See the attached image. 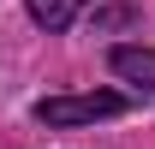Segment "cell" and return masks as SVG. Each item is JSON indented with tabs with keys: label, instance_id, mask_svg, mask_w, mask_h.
Here are the masks:
<instances>
[{
	"label": "cell",
	"instance_id": "cell-1",
	"mask_svg": "<svg viewBox=\"0 0 155 149\" xmlns=\"http://www.w3.org/2000/svg\"><path fill=\"white\" fill-rule=\"evenodd\" d=\"M125 113V95L119 90H90V95H42L36 119L42 125H90V119H114Z\"/></svg>",
	"mask_w": 155,
	"mask_h": 149
},
{
	"label": "cell",
	"instance_id": "cell-2",
	"mask_svg": "<svg viewBox=\"0 0 155 149\" xmlns=\"http://www.w3.org/2000/svg\"><path fill=\"white\" fill-rule=\"evenodd\" d=\"M107 66H114L125 84H137V90L155 95V48H114V54H107Z\"/></svg>",
	"mask_w": 155,
	"mask_h": 149
},
{
	"label": "cell",
	"instance_id": "cell-3",
	"mask_svg": "<svg viewBox=\"0 0 155 149\" xmlns=\"http://www.w3.org/2000/svg\"><path fill=\"white\" fill-rule=\"evenodd\" d=\"M78 6H84V0H30V18H36L42 30H66V24L78 18Z\"/></svg>",
	"mask_w": 155,
	"mask_h": 149
}]
</instances>
